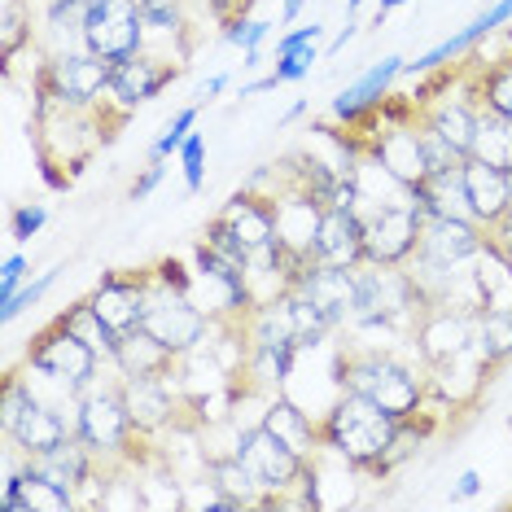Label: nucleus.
Returning <instances> with one entry per match:
<instances>
[{
    "label": "nucleus",
    "instance_id": "obj_1",
    "mask_svg": "<svg viewBox=\"0 0 512 512\" xmlns=\"http://www.w3.org/2000/svg\"><path fill=\"white\" fill-rule=\"evenodd\" d=\"M421 421H399L368 394L337 390L333 403L320 412V451L342 460L346 469L386 477L412 456V442L421 438Z\"/></svg>",
    "mask_w": 512,
    "mask_h": 512
},
{
    "label": "nucleus",
    "instance_id": "obj_2",
    "mask_svg": "<svg viewBox=\"0 0 512 512\" xmlns=\"http://www.w3.org/2000/svg\"><path fill=\"white\" fill-rule=\"evenodd\" d=\"M337 390L368 394L372 403H381L399 421H425L429 416V377L416 364H407L394 351L381 346H337Z\"/></svg>",
    "mask_w": 512,
    "mask_h": 512
},
{
    "label": "nucleus",
    "instance_id": "obj_3",
    "mask_svg": "<svg viewBox=\"0 0 512 512\" xmlns=\"http://www.w3.org/2000/svg\"><path fill=\"white\" fill-rule=\"evenodd\" d=\"M106 106L79 110V106H57V101L36 106V114H31L36 119V154L44 180L53 189H71L75 176L88 167V158L114 141V132H106Z\"/></svg>",
    "mask_w": 512,
    "mask_h": 512
},
{
    "label": "nucleus",
    "instance_id": "obj_4",
    "mask_svg": "<svg viewBox=\"0 0 512 512\" xmlns=\"http://www.w3.org/2000/svg\"><path fill=\"white\" fill-rule=\"evenodd\" d=\"M75 434L88 442L106 464H158V456L149 451H136L145 442V434H136L132 407H127L123 394V377L114 381H92V386L75 399Z\"/></svg>",
    "mask_w": 512,
    "mask_h": 512
},
{
    "label": "nucleus",
    "instance_id": "obj_5",
    "mask_svg": "<svg viewBox=\"0 0 512 512\" xmlns=\"http://www.w3.org/2000/svg\"><path fill=\"white\" fill-rule=\"evenodd\" d=\"M110 71L114 62L71 49V53H49L36 71V106H79V110H97L110 101Z\"/></svg>",
    "mask_w": 512,
    "mask_h": 512
},
{
    "label": "nucleus",
    "instance_id": "obj_6",
    "mask_svg": "<svg viewBox=\"0 0 512 512\" xmlns=\"http://www.w3.org/2000/svg\"><path fill=\"white\" fill-rule=\"evenodd\" d=\"M101 364H110V359L79 333L66 329L62 320H53L49 329H40L27 342V368L66 394H84L92 381H101Z\"/></svg>",
    "mask_w": 512,
    "mask_h": 512
},
{
    "label": "nucleus",
    "instance_id": "obj_7",
    "mask_svg": "<svg viewBox=\"0 0 512 512\" xmlns=\"http://www.w3.org/2000/svg\"><path fill=\"white\" fill-rule=\"evenodd\" d=\"M154 267V263H149ZM145 333H154L171 355H193L206 337L215 333V320L206 316L202 307L193 302L189 289L180 285H167V281H149V294H145V320H141Z\"/></svg>",
    "mask_w": 512,
    "mask_h": 512
},
{
    "label": "nucleus",
    "instance_id": "obj_8",
    "mask_svg": "<svg viewBox=\"0 0 512 512\" xmlns=\"http://www.w3.org/2000/svg\"><path fill=\"white\" fill-rule=\"evenodd\" d=\"M232 451H237L241 464L254 473L259 491L267 495V508L285 504V499L298 491L302 473H307V464H311L307 456H298V451L289 447L285 438H276L263 421L250 425V429H241L237 442H232Z\"/></svg>",
    "mask_w": 512,
    "mask_h": 512
},
{
    "label": "nucleus",
    "instance_id": "obj_9",
    "mask_svg": "<svg viewBox=\"0 0 512 512\" xmlns=\"http://www.w3.org/2000/svg\"><path fill=\"white\" fill-rule=\"evenodd\" d=\"M145 18L136 0H92L88 27H84V49L106 57V62H127V57L145 53Z\"/></svg>",
    "mask_w": 512,
    "mask_h": 512
},
{
    "label": "nucleus",
    "instance_id": "obj_10",
    "mask_svg": "<svg viewBox=\"0 0 512 512\" xmlns=\"http://www.w3.org/2000/svg\"><path fill=\"white\" fill-rule=\"evenodd\" d=\"M421 228H425V211L416 202H394V206H377L364 215V232H368V263L377 267H407L412 263L416 246H421Z\"/></svg>",
    "mask_w": 512,
    "mask_h": 512
},
{
    "label": "nucleus",
    "instance_id": "obj_11",
    "mask_svg": "<svg viewBox=\"0 0 512 512\" xmlns=\"http://www.w3.org/2000/svg\"><path fill=\"white\" fill-rule=\"evenodd\" d=\"M149 281H154V267H127V272H106L97 281V289L88 294L92 311H97L101 324H106L114 337H127L141 329Z\"/></svg>",
    "mask_w": 512,
    "mask_h": 512
},
{
    "label": "nucleus",
    "instance_id": "obj_12",
    "mask_svg": "<svg viewBox=\"0 0 512 512\" xmlns=\"http://www.w3.org/2000/svg\"><path fill=\"white\" fill-rule=\"evenodd\" d=\"M219 219H224V228L241 241V250H246L250 259H263V254L285 250L281 224H276V202L267 193H259V189H237L224 202Z\"/></svg>",
    "mask_w": 512,
    "mask_h": 512
},
{
    "label": "nucleus",
    "instance_id": "obj_13",
    "mask_svg": "<svg viewBox=\"0 0 512 512\" xmlns=\"http://www.w3.org/2000/svg\"><path fill=\"white\" fill-rule=\"evenodd\" d=\"M180 75H184V66L171 62V57L136 53V57H127V62H114V71H110V101L119 110L132 114L136 106L162 97V92L176 84Z\"/></svg>",
    "mask_w": 512,
    "mask_h": 512
},
{
    "label": "nucleus",
    "instance_id": "obj_14",
    "mask_svg": "<svg viewBox=\"0 0 512 512\" xmlns=\"http://www.w3.org/2000/svg\"><path fill=\"white\" fill-rule=\"evenodd\" d=\"M176 390H180V372H171V377H123V394H127V407H132L136 434L158 438L162 429L180 421L189 399H180Z\"/></svg>",
    "mask_w": 512,
    "mask_h": 512
},
{
    "label": "nucleus",
    "instance_id": "obj_15",
    "mask_svg": "<svg viewBox=\"0 0 512 512\" xmlns=\"http://www.w3.org/2000/svg\"><path fill=\"white\" fill-rule=\"evenodd\" d=\"M311 259L329 267H359L368 263V232L364 215L355 206H324L316 237H311Z\"/></svg>",
    "mask_w": 512,
    "mask_h": 512
},
{
    "label": "nucleus",
    "instance_id": "obj_16",
    "mask_svg": "<svg viewBox=\"0 0 512 512\" xmlns=\"http://www.w3.org/2000/svg\"><path fill=\"white\" fill-rule=\"evenodd\" d=\"M403 66H407V57H386V62L368 66V71L359 75L355 84H346V88L333 97L329 119H333L337 127H359L364 119H372V114L386 106V97H390L394 79L403 75Z\"/></svg>",
    "mask_w": 512,
    "mask_h": 512
},
{
    "label": "nucleus",
    "instance_id": "obj_17",
    "mask_svg": "<svg viewBox=\"0 0 512 512\" xmlns=\"http://www.w3.org/2000/svg\"><path fill=\"white\" fill-rule=\"evenodd\" d=\"M512 22V0H491V5L477 14L469 27H460L456 36H447L442 44H434L429 53H421L416 62H407L403 66V75H412V79H421V75H429V71H442L447 62H460L464 53H473L482 40H491V36H499Z\"/></svg>",
    "mask_w": 512,
    "mask_h": 512
},
{
    "label": "nucleus",
    "instance_id": "obj_18",
    "mask_svg": "<svg viewBox=\"0 0 512 512\" xmlns=\"http://www.w3.org/2000/svg\"><path fill=\"white\" fill-rule=\"evenodd\" d=\"M5 442H14L22 456H40V451H53L57 442H66L75 434V416L66 421L62 407L57 403H44L36 390H31V399L18 407V416L9 421V429H0Z\"/></svg>",
    "mask_w": 512,
    "mask_h": 512
},
{
    "label": "nucleus",
    "instance_id": "obj_19",
    "mask_svg": "<svg viewBox=\"0 0 512 512\" xmlns=\"http://www.w3.org/2000/svg\"><path fill=\"white\" fill-rule=\"evenodd\" d=\"M464 176V193H469V211L473 219L482 224L486 232H491L499 219H504L512 211V180H508V167H495V162L486 158H464L460 167Z\"/></svg>",
    "mask_w": 512,
    "mask_h": 512
},
{
    "label": "nucleus",
    "instance_id": "obj_20",
    "mask_svg": "<svg viewBox=\"0 0 512 512\" xmlns=\"http://www.w3.org/2000/svg\"><path fill=\"white\" fill-rule=\"evenodd\" d=\"M320 311H329L337 329H346L355 316V267H329V263H307L298 285Z\"/></svg>",
    "mask_w": 512,
    "mask_h": 512
},
{
    "label": "nucleus",
    "instance_id": "obj_21",
    "mask_svg": "<svg viewBox=\"0 0 512 512\" xmlns=\"http://www.w3.org/2000/svg\"><path fill=\"white\" fill-rule=\"evenodd\" d=\"M259 421L272 429L276 438H285L298 456H307V460L320 456V416H311L302 403L289 399V390H276L272 399H267V412Z\"/></svg>",
    "mask_w": 512,
    "mask_h": 512
},
{
    "label": "nucleus",
    "instance_id": "obj_22",
    "mask_svg": "<svg viewBox=\"0 0 512 512\" xmlns=\"http://www.w3.org/2000/svg\"><path fill=\"white\" fill-rule=\"evenodd\" d=\"M477 110H482V101H477V88H473V97L421 101V106H416V119L429 123L438 136H447V141L469 158L473 154V136H477Z\"/></svg>",
    "mask_w": 512,
    "mask_h": 512
},
{
    "label": "nucleus",
    "instance_id": "obj_23",
    "mask_svg": "<svg viewBox=\"0 0 512 512\" xmlns=\"http://www.w3.org/2000/svg\"><path fill=\"white\" fill-rule=\"evenodd\" d=\"M110 368L119 372V377H171V372H180V355H171L154 333L136 329V333L119 337V346H114V355H110Z\"/></svg>",
    "mask_w": 512,
    "mask_h": 512
},
{
    "label": "nucleus",
    "instance_id": "obj_24",
    "mask_svg": "<svg viewBox=\"0 0 512 512\" xmlns=\"http://www.w3.org/2000/svg\"><path fill=\"white\" fill-rule=\"evenodd\" d=\"M412 202L425 215H451V219H473L469 211V193H464V176L456 171H434L421 184H412Z\"/></svg>",
    "mask_w": 512,
    "mask_h": 512
},
{
    "label": "nucleus",
    "instance_id": "obj_25",
    "mask_svg": "<svg viewBox=\"0 0 512 512\" xmlns=\"http://www.w3.org/2000/svg\"><path fill=\"white\" fill-rule=\"evenodd\" d=\"M92 0H44V36L53 53L84 49V27H88Z\"/></svg>",
    "mask_w": 512,
    "mask_h": 512
},
{
    "label": "nucleus",
    "instance_id": "obj_26",
    "mask_svg": "<svg viewBox=\"0 0 512 512\" xmlns=\"http://www.w3.org/2000/svg\"><path fill=\"white\" fill-rule=\"evenodd\" d=\"M206 477H211L228 499H237L241 508H267V495L259 491V482H254V473L241 464L237 451H228V456H206Z\"/></svg>",
    "mask_w": 512,
    "mask_h": 512
},
{
    "label": "nucleus",
    "instance_id": "obj_27",
    "mask_svg": "<svg viewBox=\"0 0 512 512\" xmlns=\"http://www.w3.org/2000/svg\"><path fill=\"white\" fill-rule=\"evenodd\" d=\"M477 359L486 372L512 359V311H477Z\"/></svg>",
    "mask_w": 512,
    "mask_h": 512
},
{
    "label": "nucleus",
    "instance_id": "obj_28",
    "mask_svg": "<svg viewBox=\"0 0 512 512\" xmlns=\"http://www.w3.org/2000/svg\"><path fill=\"white\" fill-rule=\"evenodd\" d=\"M473 158H486L495 167H512V119L495 110H477V136H473Z\"/></svg>",
    "mask_w": 512,
    "mask_h": 512
},
{
    "label": "nucleus",
    "instance_id": "obj_29",
    "mask_svg": "<svg viewBox=\"0 0 512 512\" xmlns=\"http://www.w3.org/2000/svg\"><path fill=\"white\" fill-rule=\"evenodd\" d=\"M31 36H36L31 0H5V5H0V53H5V62H14L31 44Z\"/></svg>",
    "mask_w": 512,
    "mask_h": 512
},
{
    "label": "nucleus",
    "instance_id": "obj_30",
    "mask_svg": "<svg viewBox=\"0 0 512 512\" xmlns=\"http://www.w3.org/2000/svg\"><path fill=\"white\" fill-rule=\"evenodd\" d=\"M473 88H477V101H482L486 110L512 119V57L508 62H495V66H477Z\"/></svg>",
    "mask_w": 512,
    "mask_h": 512
},
{
    "label": "nucleus",
    "instance_id": "obj_31",
    "mask_svg": "<svg viewBox=\"0 0 512 512\" xmlns=\"http://www.w3.org/2000/svg\"><path fill=\"white\" fill-rule=\"evenodd\" d=\"M57 320H62L71 333L84 337V342H92V346H97V351L106 355V359L114 355V346H119V337H114V333L106 329V324H101V316H97V311H92V302H88V298L71 302V307H66Z\"/></svg>",
    "mask_w": 512,
    "mask_h": 512
},
{
    "label": "nucleus",
    "instance_id": "obj_32",
    "mask_svg": "<svg viewBox=\"0 0 512 512\" xmlns=\"http://www.w3.org/2000/svg\"><path fill=\"white\" fill-rule=\"evenodd\" d=\"M136 9H141L149 36L184 40V31H189V18H184V5H180V0H136Z\"/></svg>",
    "mask_w": 512,
    "mask_h": 512
},
{
    "label": "nucleus",
    "instance_id": "obj_33",
    "mask_svg": "<svg viewBox=\"0 0 512 512\" xmlns=\"http://www.w3.org/2000/svg\"><path fill=\"white\" fill-rule=\"evenodd\" d=\"M197 114H202V101L171 114V123L162 127V132L154 136V145H149V158H154V162H167L171 154H180V145L189 141V132L197 127Z\"/></svg>",
    "mask_w": 512,
    "mask_h": 512
},
{
    "label": "nucleus",
    "instance_id": "obj_34",
    "mask_svg": "<svg viewBox=\"0 0 512 512\" xmlns=\"http://www.w3.org/2000/svg\"><path fill=\"white\" fill-rule=\"evenodd\" d=\"M272 27H276V22H267V18L237 14V18H228L224 27H219V36H224L232 49H241V53H259L263 44L272 40Z\"/></svg>",
    "mask_w": 512,
    "mask_h": 512
},
{
    "label": "nucleus",
    "instance_id": "obj_35",
    "mask_svg": "<svg viewBox=\"0 0 512 512\" xmlns=\"http://www.w3.org/2000/svg\"><path fill=\"white\" fill-rule=\"evenodd\" d=\"M320 62V44H302V49H289V53H276V66L267 75L276 79V88L281 84H302V79L311 75V66Z\"/></svg>",
    "mask_w": 512,
    "mask_h": 512
},
{
    "label": "nucleus",
    "instance_id": "obj_36",
    "mask_svg": "<svg viewBox=\"0 0 512 512\" xmlns=\"http://www.w3.org/2000/svg\"><path fill=\"white\" fill-rule=\"evenodd\" d=\"M57 272H66V267H53V272H44V276H36V281H27V285L18 289V294H9L5 302H0V320H5V324H14V320L22 316V311H31V307H36V302H40V298L53 289Z\"/></svg>",
    "mask_w": 512,
    "mask_h": 512
},
{
    "label": "nucleus",
    "instance_id": "obj_37",
    "mask_svg": "<svg viewBox=\"0 0 512 512\" xmlns=\"http://www.w3.org/2000/svg\"><path fill=\"white\" fill-rule=\"evenodd\" d=\"M180 171H184V193H202L206 184V136L189 132V141L180 145Z\"/></svg>",
    "mask_w": 512,
    "mask_h": 512
},
{
    "label": "nucleus",
    "instance_id": "obj_38",
    "mask_svg": "<svg viewBox=\"0 0 512 512\" xmlns=\"http://www.w3.org/2000/svg\"><path fill=\"white\" fill-rule=\"evenodd\" d=\"M44 224H49L44 202H22V206H14V215H9V237H14V241H31Z\"/></svg>",
    "mask_w": 512,
    "mask_h": 512
},
{
    "label": "nucleus",
    "instance_id": "obj_39",
    "mask_svg": "<svg viewBox=\"0 0 512 512\" xmlns=\"http://www.w3.org/2000/svg\"><path fill=\"white\" fill-rule=\"evenodd\" d=\"M27 276H31V259H27V254H9V259L0 263V302H5L9 294H18V289L27 285Z\"/></svg>",
    "mask_w": 512,
    "mask_h": 512
},
{
    "label": "nucleus",
    "instance_id": "obj_40",
    "mask_svg": "<svg viewBox=\"0 0 512 512\" xmlns=\"http://www.w3.org/2000/svg\"><path fill=\"white\" fill-rule=\"evenodd\" d=\"M162 180H167V162H154V158H145V171H141V176L132 180V202H145V197L154 193Z\"/></svg>",
    "mask_w": 512,
    "mask_h": 512
},
{
    "label": "nucleus",
    "instance_id": "obj_41",
    "mask_svg": "<svg viewBox=\"0 0 512 512\" xmlns=\"http://www.w3.org/2000/svg\"><path fill=\"white\" fill-rule=\"evenodd\" d=\"M324 40V22H307V27H294L285 36H276V53H289V49H302V44H320Z\"/></svg>",
    "mask_w": 512,
    "mask_h": 512
},
{
    "label": "nucleus",
    "instance_id": "obj_42",
    "mask_svg": "<svg viewBox=\"0 0 512 512\" xmlns=\"http://www.w3.org/2000/svg\"><path fill=\"white\" fill-rule=\"evenodd\" d=\"M486 241H491L495 250H504L508 259H512V211H508L504 219H499V224H495L491 232H486Z\"/></svg>",
    "mask_w": 512,
    "mask_h": 512
},
{
    "label": "nucleus",
    "instance_id": "obj_43",
    "mask_svg": "<svg viewBox=\"0 0 512 512\" xmlns=\"http://www.w3.org/2000/svg\"><path fill=\"white\" fill-rule=\"evenodd\" d=\"M456 495H460V499H477V495H482V473H477V469H464V473L456 477Z\"/></svg>",
    "mask_w": 512,
    "mask_h": 512
},
{
    "label": "nucleus",
    "instance_id": "obj_44",
    "mask_svg": "<svg viewBox=\"0 0 512 512\" xmlns=\"http://www.w3.org/2000/svg\"><path fill=\"white\" fill-rule=\"evenodd\" d=\"M302 9H307V0H281V27H294Z\"/></svg>",
    "mask_w": 512,
    "mask_h": 512
},
{
    "label": "nucleus",
    "instance_id": "obj_45",
    "mask_svg": "<svg viewBox=\"0 0 512 512\" xmlns=\"http://www.w3.org/2000/svg\"><path fill=\"white\" fill-rule=\"evenodd\" d=\"M224 88H228V75H211V79L202 84V92H197V97H202V106H206V101H215Z\"/></svg>",
    "mask_w": 512,
    "mask_h": 512
},
{
    "label": "nucleus",
    "instance_id": "obj_46",
    "mask_svg": "<svg viewBox=\"0 0 512 512\" xmlns=\"http://www.w3.org/2000/svg\"><path fill=\"white\" fill-rule=\"evenodd\" d=\"M351 36H355V14L346 18V27H342V31H337V36L329 40V57H337V53H342V49H346V40H351Z\"/></svg>",
    "mask_w": 512,
    "mask_h": 512
},
{
    "label": "nucleus",
    "instance_id": "obj_47",
    "mask_svg": "<svg viewBox=\"0 0 512 512\" xmlns=\"http://www.w3.org/2000/svg\"><path fill=\"white\" fill-rule=\"evenodd\" d=\"M302 114H307V101H298V106H289V110L281 114V127H289L294 119H302Z\"/></svg>",
    "mask_w": 512,
    "mask_h": 512
},
{
    "label": "nucleus",
    "instance_id": "obj_48",
    "mask_svg": "<svg viewBox=\"0 0 512 512\" xmlns=\"http://www.w3.org/2000/svg\"><path fill=\"white\" fill-rule=\"evenodd\" d=\"M399 5H412V0H381V5H377V27H381V18H386L390 9H399Z\"/></svg>",
    "mask_w": 512,
    "mask_h": 512
},
{
    "label": "nucleus",
    "instance_id": "obj_49",
    "mask_svg": "<svg viewBox=\"0 0 512 512\" xmlns=\"http://www.w3.org/2000/svg\"><path fill=\"white\" fill-rule=\"evenodd\" d=\"M359 5H364V0H346V14H359Z\"/></svg>",
    "mask_w": 512,
    "mask_h": 512
},
{
    "label": "nucleus",
    "instance_id": "obj_50",
    "mask_svg": "<svg viewBox=\"0 0 512 512\" xmlns=\"http://www.w3.org/2000/svg\"><path fill=\"white\" fill-rule=\"evenodd\" d=\"M508 180H512V167H508Z\"/></svg>",
    "mask_w": 512,
    "mask_h": 512
},
{
    "label": "nucleus",
    "instance_id": "obj_51",
    "mask_svg": "<svg viewBox=\"0 0 512 512\" xmlns=\"http://www.w3.org/2000/svg\"><path fill=\"white\" fill-rule=\"evenodd\" d=\"M508 504H512V499H508Z\"/></svg>",
    "mask_w": 512,
    "mask_h": 512
}]
</instances>
